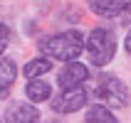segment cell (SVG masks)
Masks as SVG:
<instances>
[{
	"mask_svg": "<svg viewBox=\"0 0 131 123\" xmlns=\"http://www.w3.org/2000/svg\"><path fill=\"white\" fill-rule=\"evenodd\" d=\"M40 49L50 59L69 62V59H77L82 54V49H84V37H82V32H77V30L57 32V35L42 39V42H40Z\"/></svg>",
	"mask_w": 131,
	"mask_h": 123,
	"instance_id": "obj_1",
	"label": "cell"
},
{
	"mask_svg": "<svg viewBox=\"0 0 131 123\" xmlns=\"http://www.w3.org/2000/svg\"><path fill=\"white\" fill-rule=\"evenodd\" d=\"M114 52H116V39H114V32L106 27H96L89 32L87 37V54L89 62L94 66H106L114 59Z\"/></svg>",
	"mask_w": 131,
	"mask_h": 123,
	"instance_id": "obj_2",
	"label": "cell"
},
{
	"mask_svg": "<svg viewBox=\"0 0 131 123\" xmlns=\"http://www.w3.org/2000/svg\"><path fill=\"white\" fill-rule=\"evenodd\" d=\"M94 96L106 106H114V108H124L129 103V89L124 86V81L119 76H111V74H104L96 81Z\"/></svg>",
	"mask_w": 131,
	"mask_h": 123,
	"instance_id": "obj_3",
	"label": "cell"
},
{
	"mask_svg": "<svg viewBox=\"0 0 131 123\" xmlns=\"http://www.w3.org/2000/svg\"><path fill=\"white\" fill-rule=\"evenodd\" d=\"M82 106H87V91L79 86H69L64 89L62 94L52 101V108L57 111V113H74V111H79Z\"/></svg>",
	"mask_w": 131,
	"mask_h": 123,
	"instance_id": "obj_4",
	"label": "cell"
},
{
	"mask_svg": "<svg viewBox=\"0 0 131 123\" xmlns=\"http://www.w3.org/2000/svg\"><path fill=\"white\" fill-rule=\"evenodd\" d=\"M5 121H7V123H40V111H37L32 103L15 101V103L7 106Z\"/></svg>",
	"mask_w": 131,
	"mask_h": 123,
	"instance_id": "obj_5",
	"label": "cell"
},
{
	"mask_svg": "<svg viewBox=\"0 0 131 123\" xmlns=\"http://www.w3.org/2000/svg\"><path fill=\"white\" fill-rule=\"evenodd\" d=\"M89 76V69L84 64H79V62H74V59H69L67 62V66L59 72L57 81H59V86L62 89H69V86H79L82 81H87Z\"/></svg>",
	"mask_w": 131,
	"mask_h": 123,
	"instance_id": "obj_6",
	"label": "cell"
},
{
	"mask_svg": "<svg viewBox=\"0 0 131 123\" xmlns=\"http://www.w3.org/2000/svg\"><path fill=\"white\" fill-rule=\"evenodd\" d=\"M89 10L99 17H116L131 7V0H87Z\"/></svg>",
	"mask_w": 131,
	"mask_h": 123,
	"instance_id": "obj_7",
	"label": "cell"
},
{
	"mask_svg": "<svg viewBox=\"0 0 131 123\" xmlns=\"http://www.w3.org/2000/svg\"><path fill=\"white\" fill-rule=\"evenodd\" d=\"M17 76V66L13 59H0V96H5L13 89V81Z\"/></svg>",
	"mask_w": 131,
	"mask_h": 123,
	"instance_id": "obj_8",
	"label": "cell"
},
{
	"mask_svg": "<svg viewBox=\"0 0 131 123\" xmlns=\"http://www.w3.org/2000/svg\"><path fill=\"white\" fill-rule=\"evenodd\" d=\"M25 94H27L30 101H47L52 94V89L47 81H30L27 86H25Z\"/></svg>",
	"mask_w": 131,
	"mask_h": 123,
	"instance_id": "obj_9",
	"label": "cell"
},
{
	"mask_svg": "<svg viewBox=\"0 0 131 123\" xmlns=\"http://www.w3.org/2000/svg\"><path fill=\"white\" fill-rule=\"evenodd\" d=\"M52 69V62H50V57L45 59V57H37V59H32V62H27L25 64V76L27 79H35V76H42V74H47Z\"/></svg>",
	"mask_w": 131,
	"mask_h": 123,
	"instance_id": "obj_10",
	"label": "cell"
},
{
	"mask_svg": "<svg viewBox=\"0 0 131 123\" xmlns=\"http://www.w3.org/2000/svg\"><path fill=\"white\" fill-rule=\"evenodd\" d=\"M87 123H119L106 106H92L87 111Z\"/></svg>",
	"mask_w": 131,
	"mask_h": 123,
	"instance_id": "obj_11",
	"label": "cell"
},
{
	"mask_svg": "<svg viewBox=\"0 0 131 123\" xmlns=\"http://www.w3.org/2000/svg\"><path fill=\"white\" fill-rule=\"evenodd\" d=\"M7 44H10V30H7L5 25L0 22V54L7 49Z\"/></svg>",
	"mask_w": 131,
	"mask_h": 123,
	"instance_id": "obj_12",
	"label": "cell"
},
{
	"mask_svg": "<svg viewBox=\"0 0 131 123\" xmlns=\"http://www.w3.org/2000/svg\"><path fill=\"white\" fill-rule=\"evenodd\" d=\"M121 15H124V22H121V25H124V27H131V7L126 12H121Z\"/></svg>",
	"mask_w": 131,
	"mask_h": 123,
	"instance_id": "obj_13",
	"label": "cell"
},
{
	"mask_svg": "<svg viewBox=\"0 0 131 123\" xmlns=\"http://www.w3.org/2000/svg\"><path fill=\"white\" fill-rule=\"evenodd\" d=\"M126 54H129V57H131V35L126 37Z\"/></svg>",
	"mask_w": 131,
	"mask_h": 123,
	"instance_id": "obj_14",
	"label": "cell"
},
{
	"mask_svg": "<svg viewBox=\"0 0 131 123\" xmlns=\"http://www.w3.org/2000/svg\"><path fill=\"white\" fill-rule=\"evenodd\" d=\"M52 123H57V121H52Z\"/></svg>",
	"mask_w": 131,
	"mask_h": 123,
	"instance_id": "obj_15",
	"label": "cell"
}]
</instances>
